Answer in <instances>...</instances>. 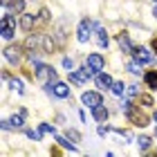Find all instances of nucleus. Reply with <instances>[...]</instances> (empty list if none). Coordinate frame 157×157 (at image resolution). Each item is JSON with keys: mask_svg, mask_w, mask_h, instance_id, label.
Masks as SVG:
<instances>
[{"mask_svg": "<svg viewBox=\"0 0 157 157\" xmlns=\"http://www.w3.org/2000/svg\"><path fill=\"white\" fill-rule=\"evenodd\" d=\"M124 112H126V117L130 119V124H135V126H139V128H144V126H148V117L141 112L137 105H132V103H124Z\"/></svg>", "mask_w": 157, "mask_h": 157, "instance_id": "obj_1", "label": "nucleus"}, {"mask_svg": "<svg viewBox=\"0 0 157 157\" xmlns=\"http://www.w3.org/2000/svg\"><path fill=\"white\" fill-rule=\"evenodd\" d=\"M36 78L43 83H52V81H56V72L49 65H36Z\"/></svg>", "mask_w": 157, "mask_h": 157, "instance_id": "obj_2", "label": "nucleus"}, {"mask_svg": "<svg viewBox=\"0 0 157 157\" xmlns=\"http://www.w3.org/2000/svg\"><path fill=\"white\" fill-rule=\"evenodd\" d=\"M81 101L88 105V108H97V105L103 103V99H101V94H99V92H83Z\"/></svg>", "mask_w": 157, "mask_h": 157, "instance_id": "obj_3", "label": "nucleus"}, {"mask_svg": "<svg viewBox=\"0 0 157 157\" xmlns=\"http://www.w3.org/2000/svg\"><path fill=\"white\" fill-rule=\"evenodd\" d=\"M92 74H94V72H92V70H90L88 65H85L83 70H76V72L70 74V81H72V83H85Z\"/></svg>", "mask_w": 157, "mask_h": 157, "instance_id": "obj_4", "label": "nucleus"}, {"mask_svg": "<svg viewBox=\"0 0 157 157\" xmlns=\"http://www.w3.org/2000/svg\"><path fill=\"white\" fill-rule=\"evenodd\" d=\"M85 65H88L92 72H99V70H103L105 61H103V56H101V54H90V56H88V61H85Z\"/></svg>", "mask_w": 157, "mask_h": 157, "instance_id": "obj_5", "label": "nucleus"}, {"mask_svg": "<svg viewBox=\"0 0 157 157\" xmlns=\"http://www.w3.org/2000/svg\"><path fill=\"white\" fill-rule=\"evenodd\" d=\"M90 29H92V23L88 18L85 20H81V25H78V32H76V38L81 40V43H88V38H90Z\"/></svg>", "mask_w": 157, "mask_h": 157, "instance_id": "obj_6", "label": "nucleus"}, {"mask_svg": "<svg viewBox=\"0 0 157 157\" xmlns=\"http://www.w3.org/2000/svg\"><path fill=\"white\" fill-rule=\"evenodd\" d=\"M0 27H2V38H13V18L11 16H2Z\"/></svg>", "mask_w": 157, "mask_h": 157, "instance_id": "obj_7", "label": "nucleus"}, {"mask_svg": "<svg viewBox=\"0 0 157 157\" xmlns=\"http://www.w3.org/2000/svg\"><path fill=\"white\" fill-rule=\"evenodd\" d=\"M23 112H20V115H13L11 119H7V121H2V128L5 130H11V128H20L23 126Z\"/></svg>", "mask_w": 157, "mask_h": 157, "instance_id": "obj_8", "label": "nucleus"}, {"mask_svg": "<svg viewBox=\"0 0 157 157\" xmlns=\"http://www.w3.org/2000/svg\"><path fill=\"white\" fill-rule=\"evenodd\" d=\"M5 59L9 61V63H20V49L18 47H5Z\"/></svg>", "mask_w": 157, "mask_h": 157, "instance_id": "obj_9", "label": "nucleus"}, {"mask_svg": "<svg viewBox=\"0 0 157 157\" xmlns=\"http://www.w3.org/2000/svg\"><path fill=\"white\" fill-rule=\"evenodd\" d=\"M132 54H135V59H137L139 63H151V54L146 52V47H132Z\"/></svg>", "mask_w": 157, "mask_h": 157, "instance_id": "obj_10", "label": "nucleus"}, {"mask_svg": "<svg viewBox=\"0 0 157 157\" xmlns=\"http://www.w3.org/2000/svg\"><path fill=\"white\" fill-rule=\"evenodd\" d=\"M49 90H52L56 97H61V99H67L70 97V88L65 83H54V88H49Z\"/></svg>", "mask_w": 157, "mask_h": 157, "instance_id": "obj_11", "label": "nucleus"}, {"mask_svg": "<svg viewBox=\"0 0 157 157\" xmlns=\"http://www.w3.org/2000/svg\"><path fill=\"white\" fill-rule=\"evenodd\" d=\"M97 43L101 47H108V34H105V29L101 25H97Z\"/></svg>", "mask_w": 157, "mask_h": 157, "instance_id": "obj_12", "label": "nucleus"}, {"mask_svg": "<svg viewBox=\"0 0 157 157\" xmlns=\"http://www.w3.org/2000/svg\"><path fill=\"white\" fill-rule=\"evenodd\" d=\"M7 7H9L11 13H20V11L25 9V0H9V2H7Z\"/></svg>", "mask_w": 157, "mask_h": 157, "instance_id": "obj_13", "label": "nucleus"}, {"mask_svg": "<svg viewBox=\"0 0 157 157\" xmlns=\"http://www.w3.org/2000/svg\"><path fill=\"white\" fill-rule=\"evenodd\" d=\"M97 85L99 88H112V78H110V74H97Z\"/></svg>", "mask_w": 157, "mask_h": 157, "instance_id": "obj_14", "label": "nucleus"}, {"mask_svg": "<svg viewBox=\"0 0 157 157\" xmlns=\"http://www.w3.org/2000/svg\"><path fill=\"white\" fill-rule=\"evenodd\" d=\"M117 40H119V45H121V49H124V52H132V45H130V38H128V34H119Z\"/></svg>", "mask_w": 157, "mask_h": 157, "instance_id": "obj_15", "label": "nucleus"}, {"mask_svg": "<svg viewBox=\"0 0 157 157\" xmlns=\"http://www.w3.org/2000/svg\"><path fill=\"white\" fill-rule=\"evenodd\" d=\"M20 27H23L25 32H32V27H34V16H32V13H23V20H20Z\"/></svg>", "mask_w": 157, "mask_h": 157, "instance_id": "obj_16", "label": "nucleus"}, {"mask_svg": "<svg viewBox=\"0 0 157 157\" xmlns=\"http://www.w3.org/2000/svg\"><path fill=\"white\" fill-rule=\"evenodd\" d=\"M92 115H94L97 121H105L108 119V110H105L103 105H97V108H92Z\"/></svg>", "mask_w": 157, "mask_h": 157, "instance_id": "obj_17", "label": "nucleus"}, {"mask_svg": "<svg viewBox=\"0 0 157 157\" xmlns=\"http://www.w3.org/2000/svg\"><path fill=\"white\" fill-rule=\"evenodd\" d=\"M144 81L148 83V88H157V72H155V70H151V72H146L144 74Z\"/></svg>", "mask_w": 157, "mask_h": 157, "instance_id": "obj_18", "label": "nucleus"}, {"mask_svg": "<svg viewBox=\"0 0 157 157\" xmlns=\"http://www.w3.org/2000/svg\"><path fill=\"white\" fill-rule=\"evenodd\" d=\"M56 141H59V144H61L63 148H67L70 153H76V146H72V144H70V141H67L65 137H59V135H56Z\"/></svg>", "mask_w": 157, "mask_h": 157, "instance_id": "obj_19", "label": "nucleus"}, {"mask_svg": "<svg viewBox=\"0 0 157 157\" xmlns=\"http://www.w3.org/2000/svg\"><path fill=\"white\" fill-rule=\"evenodd\" d=\"M112 92H115L117 97H124L126 94V85L124 83H112Z\"/></svg>", "mask_w": 157, "mask_h": 157, "instance_id": "obj_20", "label": "nucleus"}, {"mask_svg": "<svg viewBox=\"0 0 157 157\" xmlns=\"http://www.w3.org/2000/svg\"><path fill=\"white\" fill-rule=\"evenodd\" d=\"M137 144H139V151H148V146H151V139H148V137H139Z\"/></svg>", "mask_w": 157, "mask_h": 157, "instance_id": "obj_21", "label": "nucleus"}, {"mask_svg": "<svg viewBox=\"0 0 157 157\" xmlns=\"http://www.w3.org/2000/svg\"><path fill=\"white\" fill-rule=\"evenodd\" d=\"M139 103H144V105H153V97H151V94H139Z\"/></svg>", "mask_w": 157, "mask_h": 157, "instance_id": "obj_22", "label": "nucleus"}, {"mask_svg": "<svg viewBox=\"0 0 157 157\" xmlns=\"http://www.w3.org/2000/svg\"><path fill=\"white\" fill-rule=\"evenodd\" d=\"M9 81H11V88L16 90V92H23V83H20L18 78H9Z\"/></svg>", "mask_w": 157, "mask_h": 157, "instance_id": "obj_23", "label": "nucleus"}, {"mask_svg": "<svg viewBox=\"0 0 157 157\" xmlns=\"http://www.w3.org/2000/svg\"><path fill=\"white\" fill-rule=\"evenodd\" d=\"M40 132H52V135H56V130L49 124H40Z\"/></svg>", "mask_w": 157, "mask_h": 157, "instance_id": "obj_24", "label": "nucleus"}, {"mask_svg": "<svg viewBox=\"0 0 157 157\" xmlns=\"http://www.w3.org/2000/svg\"><path fill=\"white\" fill-rule=\"evenodd\" d=\"M137 94V88L135 85H126V97H135Z\"/></svg>", "mask_w": 157, "mask_h": 157, "instance_id": "obj_25", "label": "nucleus"}, {"mask_svg": "<svg viewBox=\"0 0 157 157\" xmlns=\"http://www.w3.org/2000/svg\"><path fill=\"white\" fill-rule=\"evenodd\" d=\"M128 70H130L132 74H141V67L137 65V63H130V65H128Z\"/></svg>", "mask_w": 157, "mask_h": 157, "instance_id": "obj_26", "label": "nucleus"}, {"mask_svg": "<svg viewBox=\"0 0 157 157\" xmlns=\"http://www.w3.org/2000/svg\"><path fill=\"white\" fill-rule=\"evenodd\" d=\"M40 135H43V132H34V130H27V137H29V139H34V141H38V139H40Z\"/></svg>", "mask_w": 157, "mask_h": 157, "instance_id": "obj_27", "label": "nucleus"}, {"mask_svg": "<svg viewBox=\"0 0 157 157\" xmlns=\"http://www.w3.org/2000/svg\"><path fill=\"white\" fill-rule=\"evenodd\" d=\"M63 67H65L67 72H70V70L74 67V63H72V59H63Z\"/></svg>", "mask_w": 157, "mask_h": 157, "instance_id": "obj_28", "label": "nucleus"}, {"mask_svg": "<svg viewBox=\"0 0 157 157\" xmlns=\"http://www.w3.org/2000/svg\"><path fill=\"white\" fill-rule=\"evenodd\" d=\"M67 137H72L74 141H78V139H81V135H78L76 130H67Z\"/></svg>", "mask_w": 157, "mask_h": 157, "instance_id": "obj_29", "label": "nucleus"}, {"mask_svg": "<svg viewBox=\"0 0 157 157\" xmlns=\"http://www.w3.org/2000/svg\"><path fill=\"white\" fill-rule=\"evenodd\" d=\"M153 49L157 52V38H153Z\"/></svg>", "mask_w": 157, "mask_h": 157, "instance_id": "obj_30", "label": "nucleus"}, {"mask_svg": "<svg viewBox=\"0 0 157 157\" xmlns=\"http://www.w3.org/2000/svg\"><path fill=\"white\" fill-rule=\"evenodd\" d=\"M153 16H155V18H157V7H155V11H153Z\"/></svg>", "mask_w": 157, "mask_h": 157, "instance_id": "obj_31", "label": "nucleus"}, {"mask_svg": "<svg viewBox=\"0 0 157 157\" xmlns=\"http://www.w3.org/2000/svg\"><path fill=\"white\" fill-rule=\"evenodd\" d=\"M153 119H155V121H157V112H153Z\"/></svg>", "mask_w": 157, "mask_h": 157, "instance_id": "obj_32", "label": "nucleus"}, {"mask_svg": "<svg viewBox=\"0 0 157 157\" xmlns=\"http://www.w3.org/2000/svg\"><path fill=\"white\" fill-rule=\"evenodd\" d=\"M7 2H9V0H2V5H5V7H7Z\"/></svg>", "mask_w": 157, "mask_h": 157, "instance_id": "obj_33", "label": "nucleus"}, {"mask_svg": "<svg viewBox=\"0 0 157 157\" xmlns=\"http://www.w3.org/2000/svg\"><path fill=\"white\" fill-rule=\"evenodd\" d=\"M155 2H157V0H155Z\"/></svg>", "mask_w": 157, "mask_h": 157, "instance_id": "obj_34", "label": "nucleus"}]
</instances>
